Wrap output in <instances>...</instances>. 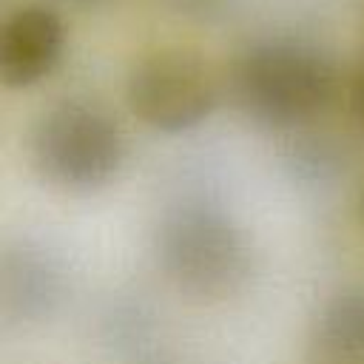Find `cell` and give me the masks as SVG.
<instances>
[{"label":"cell","instance_id":"cell-2","mask_svg":"<svg viewBox=\"0 0 364 364\" xmlns=\"http://www.w3.org/2000/svg\"><path fill=\"white\" fill-rule=\"evenodd\" d=\"M156 256L188 296L225 299L250 276V242L233 216L213 205H179L159 222Z\"/></svg>","mask_w":364,"mask_h":364},{"label":"cell","instance_id":"cell-8","mask_svg":"<svg viewBox=\"0 0 364 364\" xmlns=\"http://www.w3.org/2000/svg\"><path fill=\"white\" fill-rule=\"evenodd\" d=\"M350 111L364 125V65L355 71V77L350 82Z\"/></svg>","mask_w":364,"mask_h":364},{"label":"cell","instance_id":"cell-5","mask_svg":"<svg viewBox=\"0 0 364 364\" xmlns=\"http://www.w3.org/2000/svg\"><path fill=\"white\" fill-rule=\"evenodd\" d=\"M65 48V26L48 6L14 9L0 28V80L6 88H31L46 80Z\"/></svg>","mask_w":364,"mask_h":364},{"label":"cell","instance_id":"cell-1","mask_svg":"<svg viewBox=\"0 0 364 364\" xmlns=\"http://www.w3.org/2000/svg\"><path fill=\"white\" fill-rule=\"evenodd\" d=\"M338 88L333 60L301 40L273 37L239 54L230 71L236 105L270 128H296L327 111Z\"/></svg>","mask_w":364,"mask_h":364},{"label":"cell","instance_id":"cell-7","mask_svg":"<svg viewBox=\"0 0 364 364\" xmlns=\"http://www.w3.org/2000/svg\"><path fill=\"white\" fill-rule=\"evenodd\" d=\"M6 310L14 316H37L57 299V276L40 256H11L3 273Z\"/></svg>","mask_w":364,"mask_h":364},{"label":"cell","instance_id":"cell-9","mask_svg":"<svg viewBox=\"0 0 364 364\" xmlns=\"http://www.w3.org/2000/svg\"><path fill=\"white\" fill-rule=\"evenodd\" d=\"M173 6L188 14H210L222 6V0H173Z\"/></svg>","mask_w":364,"mask_h":364},{"label":"cell","instance_id":"cell-11","mask_svg":"<svg viewBox=\"0 0 364 364\" xmlns=\"http://www.w3.org/2000/svg\"><path fill=\"white\" fill-rule=\"evenodd\" d=\"M358 222H361V228H364V185H361V191H358Z\"/></svg>","mask_w":364,"mask_h":364},{"label":"cell","instance_id":"cell-4","mask_svg":"<svg viewBox=\"0 0 364 364\" xmlns=\"http://www.w3.org/2000/svg\"><path fill=\"white\" fill-rule=\"evenodd\" d=\"M219 77L193 48L168 46L139 57L125 82L131 114L154 131L179 134L205 122L219 105Z\"/></svg>","mask_w":364,"mask_h":364},{"label":"cell","instance_id":"cell-10","mask_svg":"<svg viewBox=\"0 0 364 364\" xmlns=\"http://www.w3.org/2000/svg\"><path fill=\"white\" fill-rule=\"evenodd\" d=\"M65 3H74V6H82V9H91V6H102L108 0H65Z\"/></svg>","mask_w":364,"mask_h":364},{"label":"cell","instance_id":"cell-6","mask_svg":"<svg viewBox=\"0 0 364 364\" xmlns=\"http://www.w3.org/2000/svg\"><path fill=\"white\" fill-rule=\"evenodd\" d=\"M307 355L310 364H364V290H344L318 310Z\"/></svg>","mask_w":364,"mask_h":364},{"label":"cell","instance_id":"cell-3","mask_svg":"<svg viewBox=\"0 0 364 364\" xmlns=\"http://www.w3.org/2000/svg\"><path fill=\"white\" fill-rule=\"evenodd\" d=\"M125 159V136L117 119L97 102L60 100L31 128V162L37 173L71 193L105 188Z\"/></svg>","mask_w":364,"mask_h":364}]
</instances>
